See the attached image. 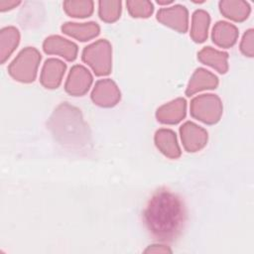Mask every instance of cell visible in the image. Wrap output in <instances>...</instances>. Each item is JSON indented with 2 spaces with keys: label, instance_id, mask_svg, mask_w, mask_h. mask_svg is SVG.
I'll return each instance as SVG.
<instances>
[{
  "label": "cell",
  "instance_id": "6da1fadb",
  "mask_svg": "<svg viewBox=\"0 0 254 254\" xmlns=\"http://www.w3.org/2000/svg\"><path fill=\"white\" fill-rule=\"evenodd\" d=\"M187 216L183 199L170 190L160 189L149 199L143 211V222L155 239L172 242L183 232Z\"/></svg>",
  "mask_w": 254,
  "mask_h": 254
},
{
  "label": "cell",
  "instance_id": "7a4b0ae2",
  "mask_svg": "<svg viewBox=\"0 0 254 254\" xmlns=\"http://www.w3.org/2000/svg\"><path fill=\"white\" fill-rule=\"evenodd\" d=\"M41 60L42 56L36 48L26 47L10 63L8 73L16 81L31 83L37 77Z\"/></svg>",
  "mask_w": 254,
  "mask_h": 254
},
{
  "label": "cell",
  "instance_id": "3957f363",
  "mask_svg": "<svg viewBox=\"0 0 254 254\" xmlns=\"http://www.w3.org/2000/svg\"><path fill=\"white\" fill-rule=\"evenodd\" d=\"M81 60L97 76L108 75L112 69V47L105 39L97 40L84 47Z\"/></svg>",
  "mask_w": 254,
  "mask_h": 254
},
{
  "label": "cell",
  "instance_id": "277c9868",
  "mask_svg": "<svg viewBox=\"0 0 254 254\" xmlns=\"http://www.w3.org/2000/svg\"><path fill=\"white\" fill-rule=\"evenodd\" d=\"M190 116L206 125L216 124L223 113V105L216 94L205 93L193 97L190 104Z\"/></svg>",
  "mask_w": 254,
  "mask_h": 254
},
{
  "label": "cell",
  "instance_id": "5b68a950",
  "mask_svg": "<svg viewBox=\"0 0 254 254\" xmlns=\"http://www.w3.org/2000/svg\"><path fill=\"white\" fill-rule=\"evenodd\" d=\"M90 98L95 105L110 108L120 101L121 92L115 81L110 78H103L95 82Z\"/></svg>",
  "mask_w": 254,
  "mask_h": 254
},
{
  "label": "cell",
  "instance_id": "8992f818",
  "mask_svg": "<svg viewBox=\"0 0 254 254\" xmlns=\"http://www.w3.org/2000/svg\"><path fill=\"white\" fill-rule=\"evenodd\" d=\"M179 131L183 147L188 153L198 152L207 144V131L192 121L185 122Z\"/></svg>",
  "mask_w": 254,
  "mask_h": 254
},
{
  "label": "cell",
  "instance_id": "52a82bcc",
  "mask_svg": "<svg viewBox=\"0 0 254 254\" xmlns=\"http://www.w3.org/2000/svg\"><path fill=\"white\" fill-rule=\"evenodd\" d=\"M156 19L164 26L182 34H185L189 29V11L186 6L181 4L161 8L157 12Z\"/></svg>",
  "mask_w": 254,
  "mask_h": 254
},
{
  "label": "cell",
  "instance_id": "ba28073f",
  "mask_svg": "<svg viewBox=\"0 0 254 254\" xmlns=\"http://www.w3.org/2000/svg\"><path fill=\"white\" fill-rule=\"evenodd\" d=\"M92 82L90 71L81 64H74L64 82V90L71 96H82L89 90Z\"/></svg>",
  "mask_w": 254,
  "mask_h": 254
},
{
  "label": "cell",
  "instance_id": "9c48e42d",
  "mask_svg": "<svg viewBox=\"0 0 254 254\" xmlns=\"http://www.w3.org/2000/svg\"><path fill=\"white\" fill-rule=\"evenodd\" d=\"M43 50L48 55L60 56L67 62H73L78 53V47L75 43L59 35L47 37L43 43Z\"/></svg>",
  "mask_w": 254,
  "mask_h": 254
},
{
  "label": "cell",
  "instance_id": "30bf717a",
  "mask_svg": "<svg viewBox=\"0 0 254 254\" xmlns=\"http://www.w3.org/2000/svg\"><path fill=\"white\" fill-rule=\"evenodd\" d=\"M187 115V101L178 97L161 105L156 111V119L162 124L176 125L185 119Z\"/></svg>",
  "mask_w": 254,
  "mask_h": 254
},
{
  "label": "cell",
  "instance_id": "8fae6325",
  "mask_svg": "<svg viewBox=\"0 0 254 254\" xmlns=\"http://www.w3.org/2000/svg\"><path fill=\"white\" fill-rule=\"evenodd\" d=\"M65 69L66 64L63 61L55 58L46 60L40 74L41 84L48 89L58 88L62 83Z\"/></svg>",
  "mask_w": 254,
  "mask_h": 254
},
{
  "label": "cell",
  "instance_id": "7c38bea8",
  "mask_svg": "<svg viewBox=\"0 0 254 254\" xmlns=\"http://www.w3.org/2000/svg\"><path fill=\"white\" fill-rule=\"evenodd\" d=\"M154 142L157 149L169 159H179L182 155L178 138L172 129L161 128L155 132Z\"/></svg>",
  "mask_w": 254,
  "mask_h": 254
},
{
  "label": "cell",
  "instance_id": "4fadbf2b",
  "mask_svg": "<svg viewBox=\"0 0 254 254\" xmlns=\"http://www.w3.org/2000/svg\"><path fill=\"white\" fill-rule=\"evenodd\" d=\"M218 86V77L211 71L203 68L197 67L191 74L187 88L186 95L191 96L199 91L207 89H215Z\"/></svg>",
  "mask_w": 254,
  "mask_h": 254
},
{
  "label": "cell",
  "instance_id": "5bb4252c",
  "mask_svg": "<svg viewBox=\"0 0 254 254\" xmlns=\"http://www.w3.org/2000/svg\"><path fill=\"white\" fill-rule=\"evenodd\" d=\"M239 36L237 27L226 21H218L214 24L211 32L212 42L219 48L229 49L233 47Z\"/></svg>",
  "mask_w": 254,
  "mask_h": 254
},
{
  "label": "cell",
  "instance_id": "9a60e30c",
  "mask_svg": "<svg viewBox=\"0 0 254 254\" xmlns=\"http://www.w3.org/2000/svg\"><path fill=\"white\" fill-rule=\"evenodd\" d=\"M61 30L64 35H67L80 42L92 40L100 33L99 25L93 21L86 23L65 22L62 25Z\"/></svg>",
  "mask_w": 254,
  "mask_h": 254
},
{
  "label": "cell",
  "instance_id": "2e32d148",
  "mask_svg": "<svg viewBox=\"0 0 254 254\" xmlns=\"http://www.w3.org/2000/svg\"><path fill=\"white\" fill-rule=\"evenodd\" d=\"M228 53L215 50L211 47H203L197 53V60L201 64L214 68L221 74L228 71Z\"/></svg>",
  "mask_w": 254,
  "mask_h": 254
},
{
  "label": "cell",
  "instance_id": "e0dca14e",
  "mask_svg": "<svg viewBox=\"0 0 254 254\" xmlns=\"http://www.w3.org/2000/svg\"><path fill=\"white\" fill-rule=\"evenodd\" d=\"M218 7L222 16L237 23L247 20L251 13L249 3L243 0H221Z\"/></svg>",
  "mask_w": 254,
  "mask_h": 254
},
{
  "label": "cell",
  "instance_id": "ac0fdd59",
  "mask_svg": "<svg viewBox=\"0 0 254 254\" xmlns=\"http://www.w3.org/2000/svg\"><path fill=\"white\" fill-rule=\"evenodd\" d=\"M210 16L203 9H197L192 13L190 36L194 43L201 44L207 40Z\"/></svg>",
  "mask_w": 254,
  "mask_h": 254
},
{
  "label": "cell",
  "instance_id": "d6986e66",
  "mask_svg": "<svg viewBox=\"0 0 254 254\" xmlns=\"http://www.w3.org/2000/svg\"><path fill=\"white\" fill-rule=\"evenodd\" d=\"M20 32L14 26L0 30V63L4 64L14 53L20 43Z\"/></svg>",
  "mask_w": 254,
  "mask_h": 254
},
{
  "label": "cell",
  "instance_id": "ffe728a7",
  "mask_svg": "<svg viewBox=\"0 0 254 254\" xmlns=\"http://www.w3.org/2000/svg\"><path fill=\"white\" fill-rule=\"evenodd\" d=\"M65 14L71 18H87L93 13L94 3L91 0H67L63 3Z\"/></svg>",
  "mask_w": 254,
  "mask_h": 254
},
{
  "label": "cell",
  "instance_id": "44dd1931",
  "mask_svg": "<svg viewBox=\"0 0 254 254\" xmlns=\"http://www.w3.org/2000/svg\"><path fill=\"white\" fill-rule=\"evenodd\" d=\"M122 2L120 0L98 1V16L105 23L116 22L121 15Z\"/></svg>",
  "mask_w": 254,
  "mask_h": 254
},
{
  "label": "cell",
  "instance_id": "7402d4cb",
  "mask_svg": "<svg viewBox=\"0 0 254 254\" xmlns=\"http://www.w3.org/2000/svg\"><path fill=\"white\" fill-rule=\"evenodd\" d=\"M126 7L133 18H149L154 12L153 3L147 0H128Z\"/></svg>",
  "mask_w": 254,
  "mask_h": 254
},
{
  "label": "cell",
  "instance_id": "603a6c76",
  "mask_svg": "<svg viewBox=\"0 0 254 254\" xmlns=\"http://www.w3.org/2000/svg\"><path fill=\"white\" fill-rule=\"evenodd\" d=\"M240 52L248 58H253L254 56V30L248 29L242 36L240 45Z\"/></svg>",
  "mask_w": 254,
  "mask_h": 254
},
{
  "label": "cell",
  "instance_id": "cb8c5ba5",
  "mask_svg": "<svg viewBox=\"0 0 254 254\" xmlns=\"http://www.w3.org/2000/svg\"><path fill=\"white\" fill-rule=\"evenodd\" d=\"M145 253H172V250L167 247L166 245H160V244H154L148 246L145 250Z\"/></svg>",
  "mask_w": 254,
  "mask_h": 254
},
{
  "label": "cell",
  "instance_id": "d4e9b609",
  "mask_svg": "<svg viewBox=\"0 0 254 254\" xmlns=\"http://www.w3.org/2000/svg\"><path fill=\"white\" fill-rule=\"evenodd\" d=\"M20 1H13V0H0V11L6 12L16 8L20 5Z\"/></svg>",
  "mask_w": 254,
  "mask_h": 254
},
{
  "label": "cell",
  "instance_id": "484cf974",
  "mask_svg": "<svg viewBox=\"0 0 254 254\" xmlns=\"http://www.w3.org/2000/svg\"><path fill=\"white\" fill-rule=\"evenodd\" d=\"M157 3L159 5H169V4H172L173 3V0H164V1H161V0H157Z\"/></svg>",
  "mask_w": 254,
  "mask_h": 254
}]
</instances>
